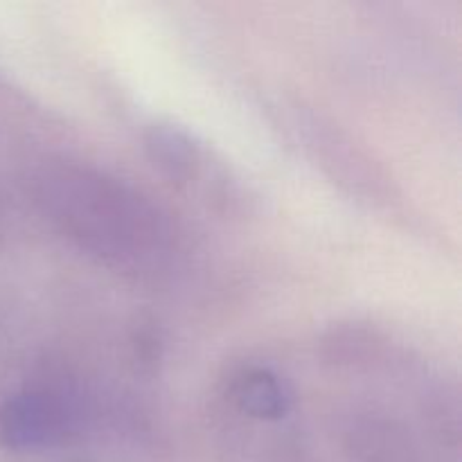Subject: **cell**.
I'll use <instances>...</instances> for the list:
<instances>
[{"label": "cell", "mask_w": 462, "mask_h": 462, "mask_svg": "<svg viewBox=\"0 0 462 462\" xmlns=\"http://www.w3.org/2000/svg\"><path fill=\"white\" fill-rule=\"evenodd\" d=\"M39 203L68 237L116 269L158 273L174 257V230L165 215L97 171L68 165L45 170Z\"/></svg>", "instance_id": "1"}, {"label": "cell", "mask_w": 462, "mask_h": 462, "mask_svg": "<svg viewBox=\"0 0 462 462\" xmlns=\"http://www.w3.org/2000/svg\"><path fill=\"white\" fill-rule=\"evenodd\" d=\"M75 393L61 386H36L0 406V442L9 449H43L66 440L81 422Z\"/></svg>", "instance_id": "2"}, {"label": "cell", "mask_w": 462, "mask_h": 462, "mask_svg": "<svg viewBox=\"0 0 462 462\" xmlns=\"http://www.w3.org/2000/svg\"><path fill=\"white\" fill-rule=\"evenodd\" d=\"M147 149L153 165L174 183L194 185V188L203 185L201 179L208 158L188 134L174 126H153L152 134L147 135Z\"/></svg>", "instance_id": "3"}, {"label": "cell", "mask_w": 462, "mask_h": 462, "mask_svg": "<svg viewBox=\"0 0 462 462\" xmlns=\"http://www.w3.org/2000/svg\"><path fill=\"white\" fill-rule=\"evenodd\" d=\"M233 402L251 418L275 422L287 418L293 406V395L284 379L266 368L244 370L233 382Z\"/></svg>", "instance_id": "4"}]
</instances>
